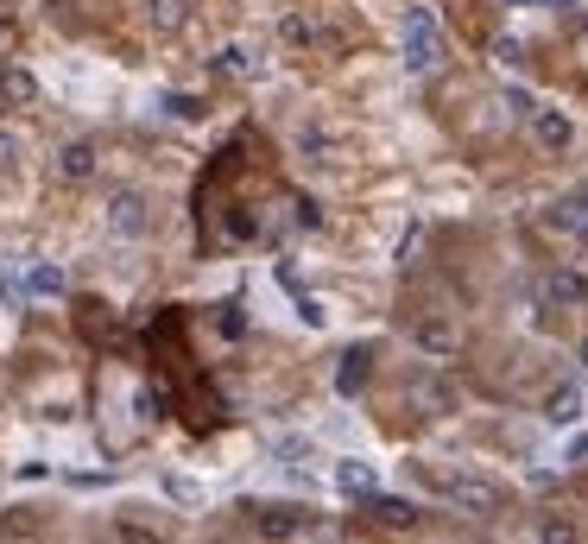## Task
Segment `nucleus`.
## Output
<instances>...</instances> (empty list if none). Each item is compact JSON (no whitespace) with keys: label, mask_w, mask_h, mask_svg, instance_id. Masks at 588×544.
<instances>
[{"label":"nucleus","mask_w":588,"mask_h":544,"mask_svg":"<svg viewBox=\"0 0 588 544\" xmlns=\"http://www.w3.org/2000/svg\"><path fill=\"white\" fill-rule=\"evenodd\" d=\"M399 57H406L411 77H431L436 64H443V26H436L431 7H411L406 26H399Z\"/></svg>","instance_id":"1"},{"label":"nucleus","mask_w":588,"mask_h":544,"mask_svg":"<svg viewBox=\"0 0 588 544\" xmlns=\"http://www.w3.org/2000/svg\"><path fill=\"white\" fill-rule=\"evenodd\" d=\"M436 488H443V500H450L456 513H475V519H493L500 500H507V493L493 488V481H481V475H450V481H436Z\"/></svg>","instance_id":"2"},{"label":"nucleus","mask_w":588,"mask_h":544,"mask_svg":"<svg viewBox=\"0 0 588 544\" xmlns=\"http://www.w3.org/2000/svg\"><path fill=\"white\" fill-rule=\"evenodd\" d=\"M411 342H418V355H431V362H450L462 348V330L450 311H424L418 323H411Z\"/></svg>","instance_id":"3"},{"label":"nucleus","mask_w":588,"mask_h":544,"mask_svg":"<svg viewBox=\"0 0 588 544\" xmlns=\"http://www.w3.org/2000/svg\"><path fill=\"white\" fill-rule=\"evenodd\" d=\"M254 532L266 544H291L310 532V513L304 507H254Z\"/></svg>","instance_id":"4"},{"label":"nucleus","mask_w":588,"mask_h":544,"mask_svg":"<svg viewBox=\"0 0 588 544\" xmlns=\"http://www.w3.org/2000/svg\"><path fill=\"white\" fill-rule=\"evenodd\" d=\"M102 222H108V234L140 241V234H146V203H140L133 190H114V197H108V209H102Z\"/></svg>","instance_id":"5"},{"label":"nucleus","mask_w":588,"mask_h":544,"mask_svg":"<svg viewBox=\"0 0 588 544\" xmlns=\"http://www.w3.org/2000/svg\"><path fill=\"white\" fill-rule=\"evenodd\" d=\"M544 304H557V311L588 304V279L576 273V266H551V273H544Z\"/></svg>","instance_id":"6"},{"label":"nucleus","mask_w":588,"mask_h":544,"mask_svg":"<svg viewBox=\"0 0 588 544\" xmlns=\"http://www.w3.org/2000/svg\"><path fill=\"white\" fill-rule=\"evenodd\" d=\"M335 493H348V500H374L380 493V475H374V463H335Z\"/></svg>","instance_id":"7"},{"label":"nucleus","mask_w":588,"mask_h":544,"mask_svg":"<svg viewBox=\"0 0 588 544\" xmlns=\"http://www.w3.org/2000/svg\"><path fill=\"white\" fill-rule=\"evenodd\" d=\"M57 178H64V184H89V178H96V146H89V140L57 146Z\"/></svg>","instance_id":"8"},{"label":"nucleus","mask_w":588,"mask_h":544,"mask_svg":"<svg viewBox=\"0 0 588 544\" xmlns=\"http://www.w3.org/2000/svg\"><path fill=\"white\" fill-rule=\"evenodd\" d=\"M544 222H551L557 234H588V190H569V197H557Z\"/></svg>","instance_id":"9"},{"label":"nucleus","mask_w":588,"mask_h":544,"mask_svg":"<svg viewBox=\"0 0 588 544\" xmlns=\"http://www.w3.org/2000/svg\"><path fill=\"white\" fill-rule=\"evenodd\" d=\"M569 114H563V108H537L532 114V140L537 146H544V153H563V146H569Z\"/></svg>","instance_id":"10"},{"label":"nucleus","mask_w":588,"mask_h":544,"mask_svg":"<svg viewBox=\"0 0 588 544\" xmlns=\"http://www.w3.org/2000/svg\"><path fill=\"white\" fill-rule=\"evenodd\" d=\"M367 374H374V348H348L342 367H335V392H342V399H355V392L367 387Z\"/></svg>","instance_id":"11"},{"label":"nucleus","mask_w":588,"mask_h":544,"mask_svg":"<svg viewBox=\"0 0 588 544\" xmlns=\"http://www.w3.org/2000/svg\"><path fill=\"white\" fill-rule=\"evenodd\" d=\"M367 513H374V525H386V532H411V525H418V507H411V500H392V493H374Z\"/></svg>","instance_id":"12"},{"label":"nucleus","mask_w":588,"mask_h":544,"mask_svg":"<svg viewBox=\"0 0 588 544\" xmlns=\"http://www.w3.org/2000/svg\"><path fill=\"white\" fill-rule=\"evenodd\" d=\"M26 291H32V298H64V266H57V259H32V266H26Z\"/></svg>","instance_id":"13"},{"label":"nucleus","mask_w":588,"mask_h":544,"mask_svg":"<svg viewBox=\"0 0 588 544\" xmlns=\"http://www.w3.org/2000/svg\"><path fill=\"white\" fill-rule=\"evenodd\" d=\"M544 418H551V424H576V418H583V392H576V387H557L551 399H544Z\"/></svg>","instance_id":"14"},{"label":"nucleus","mask_w":588,"mask_h":544,"mask_svg":"<svg viewBox=\"0 0 588 544\" xmlns=\"http://www.w3.org/2000/svg\"><path fill=\"white\" fill-rule=\"evenodd\" d=\"M146 20H153V32H184L190 7L184 0H146Z\"/></svg>","instance_id":"15"},{"label":"nucleus","mask_w":588,"mask_h":544,"mask_svg":"<svg viewBox=\"0 0 588 544\" xmlns=\"http://www.w3.org/2000/svg\"><path fill=\"white\" fill-rule=\"evenodd\" d=\"M537 544H583V532H576V519L544 513V519H537Z\"/></svg>","instance_id":"16"},{"label":"nucleus","mask_w":588,"mask_h":544,"mask_svg":"<svg viewBox=\"0 0 588 544\" xmlns=\"http://www.w3.org/2000/svg\"><path fill=\"white\" fill-rule=\"evenodd\" d=\"M411 399H418L424 412H450V406H456V392L443 387V380H418V387H411Z\"/></svg>","instance_id":"17"},{"label":"nucleus","mask_w":588,"mask_h":544,"mask_svg":"<svg viewBox=\"0 0 588 544\" xmlns=\"http://www.w3.org/2000/svg\"><path fill=\"white\" fill-rule=\"evenodd\" d=\"M222 70H229V77H247V70H259V57L247 52V45H229V52H222Z\"/></svg>","instance_id":"18"},{"label":"nucleus","mask_w":588,"mask_h":544,"mask_svg":"<svg viewBox=\"0 0 588 544\" xmlns=\"http://www.w3.org/2000/svg\"><path fill=\"white\" fill-rule=\"evenodd\" d=\"M0 89H7L13 102H32V96H38V82H32L26 70H7V77H0Z\"/></svg>","instance_id":"19"},{"label":"nucleus","mask_w":588,"mask_h":544,"mask_svg":"<svg viewBox=\"0 0 588 544\" xmlns=\"http://www.w3.org/2000/svg\"><path fill=\"white\" fill-rule=\"evenodd\" d=\"M285 38H291V45H317V20H310V13H291V20H285Z\"/></svg>","instance_id":"20"},{"label":"nucleus","mask_w":588,"mask_h":544,"mask_svg":"<svg viewBox=\"0 0 588 544\" xmlns=\"http://www.w3.org/2000/svg\"><path fill=\"white\" fill-rule=\"evenodd\" d=\"M20 153H26V146H20V133H0V171H13Z\"/></svg>","instance_id":"21"},{"label":"nucleus","mask_w":588,"mask_h":544,"mask_svg":"<svg viewBox=\"0 0 588 544\" xmlns=\"http://www.w3.org/2000/svg\"><path fill=\"white\" fill-rule=\"evenodd\" d=\"M583 367H588V336H583Z\"/></svg>","instance_id":"22"},{"label":"nucleus","mask_w":588,"mask_h":544,"mask_svg":"<svg viewBox=\"0 0 588 544\" xmlns=\"http://www.w3.org/2000/svg\"><path fill=\"white\" fill-rule=\"evenodd\" d=\"M557 7H576V0H557Z\"/></svg>","instance_id":"23"},{"label":"nucleus","mask_w":588,"mask_h":544,"mask_svg":"<svg viewBox=\"0 0 588 544\" xmlns=\"http://www.w3.org/2000/svg\"><path fill=\"white\" fill-rule=\"evenodd\" d=\"M512 7H525V0H512Z\"/></svg>","instance_id":"24"}]
</instances>
